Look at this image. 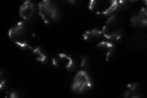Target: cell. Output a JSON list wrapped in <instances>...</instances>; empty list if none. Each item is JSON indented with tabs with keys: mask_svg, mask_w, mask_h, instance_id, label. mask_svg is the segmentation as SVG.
<instances>
[{
	"mask_svg": "<svg viewBox=\"0 0 147 98\" xmlns=\"http://www.w3.org/2000/svg\"><path fill=\"white\" fill-rule=\"evenodd\" d=\"M8 36L11 41L21 49H31L30 32L24 22H18L11 28L8 32Z\"/></svg>",
	"mask_w": 147,
	"mask_h": 98,
	"instance_id": "obj_1",
	"label": "cell"
},
{
	"mask_svg": "<svg viewBox=\"0 0 147 98\" xmlns=\"http://www.w3.org/2000/svg\"><path fill=\"white\" fill-rule=\"evenodd\" d=\"M102 34L109 41H119L123 37V23L117 16H112L102 28Z\"/></svg>",
	"mask_w": 147,
	"mask_h": 98,
	"instance_id": "obj_2",
	"label": "cell"
},
{
	"mask_svg": "<svg viewBox=\"0 0 147 98\" xmlns=\"http://www.w3.org/2000/svg\"><path fill=\"white\" fill-rule=\"evenodd\" d=\"M39 12L46 24L55 22L61 17L60 11L57 4L50 0H44L39 3Z\"/></svg>",
	"mask_w": 147,
	"mask_h": 98,
	"instance_id": "obj_3",
	"label": "cell"
},
{
	"mask_svg": "<svg viewBox=\"0 0 147 98\" xmlns=\"http://www.w3.org/2000/svg\"><path fill=\"white\" fill-rule=\"evenodd\" d=\"M123 3L124 1H117L115 0H93L89 3V9L96 14L108 15L115 11Z\"/></svg>",
	"mask_w": 147,
	"mask_h": 98,
	"instance_id": "obj_4",
	"label": "cell"
},
{
	"mask_svg": "<svg viewBox=\"0 0 147 98\" xmlns=\"http://www.w3.org/2000/svg\"><path fill=\"white\" fill-rule=\"evenodd\" d=\"M93 86L88 74L85 71H80L75 76L72 84V90L77 93H82L90 90Z\"/></svg>",
	"mask_w": 147,
	"mask_h": 98,
	"instance_id": "obj_5",
	"label": "cell"
},
{
	"mask_svg": "<svg viewBox=\"0 0 147 98\" xmlns=\"http://www.w3.org/2000/svg\"><path fill=\"white\" fill-rule=\"evenodd\" d=\"M54 66L66 71H72L75 68V62L70 56L66 53H58L52 59Z\"/></svg>",
	"mask_w": 147,
	"mask_h": 98,
	"instance_id": "obj_6",
	"label": "cell"
},
{
	"mask_svg": "<svg viewBox=\"0 0 147 98\" xmlns=\"http://www.w3.org/2000/svg\"><path fill=\"white\" fill-rule=\"evenodd\" d=\"M147 43V37L145 34H138L132 36L127 42V46L132 50L139 51L145 49Z\"/></svg>",
	"mask_w": 147,
	"mask_h": 98,
	"instance_id": "obj_7",
	"label": "cell"
},
{
	"mask_svg": "<svg viewBox=\"0 0 147 98\" xmlns=\"http://www.w3.org/2000/svg\"><path fill=\"white\" fill-rule=\"evenodd\" d=\"M96 50L100 58L109 61L114 50V45L107 41H101L96 47Z\"/></svg>",
	"mask_w": 147,
	"mask_h": 98,
	"instance_id": "obj_8",
	"label": "cell"
},
{
	"mask_svg": "<svg viewBox=\"0 0 147 98\" xmlns=\"http://www.w3.org/2000/svg\"><path fill=\"white\" fill-rule=\"evenodd\" d=\"M147 11L146 7H142L136 14L131 18L133 26L137 28H145L147 26Z\"/></svg>",
	"mask_w": 147,
	"mask_h": 98,
	"instance_id": "obj_9",
	"label": "cell"
},
{
	"mask_svg": "<svg viewBox=\"0 0 147 98\" xmlns=\"http://www.w3.org/2000/svg\"><path fill=\"white\" fill-rule=\"evenodd\" d=\"M124 97L131 98H141L143 97V93L139 83H130L127 85L126 88L124 93Z\"/></svg>",
	"mask_w": 147,
	"mask_h": 98,
	"instance_id": "obj_10",
	"label": "cell"
},
{
	"mask_svg": "<svg viewBox=\"0 0 147 98\" xmlns=\"http://www.w3.org/2000/svg\"><path fill=\"white\" fill-rule=\"evenodd\" d=\"M34 13V6L33 3L28 0L25 1L19 8V14L21 18L24 20H28L33 16Z\"/></svg>",
	"mask_w": 147,
	"mask_h": 98,
	"instance_id": "obj_11",
	"label": "cell"
},
{
	"mask_svg": "<svg viewBox=\"0 0 147 98\" xmlns=\"http://www.w3.org/2000/svg\"><path fill=\"white\" fill-rule=\"evenodd\" d=\"M102 32L97 28L86 31L82 35L83 39L88 42H94L99 39L102 36Z\"/></svg>",
	"mask_w": 147,
	"mask_h": 98,
	"instance_id": "obj_12",
	"label": "cell"
},
{
	"mask_svg": "<svg viewBox=\"0 0 147 98\" xmlns=\"http://www.w3.org/2000/svg\"><path fill=\"white\" fill-rule=\"evenodd\" d=\"M32 53L34 56L36 60L40 63H45L47 61V56L39 47L32 50Z\"/></svg>",
	"mask_w": 147,
	"mask_h": 98,
	"instance_id": "obj_13",
	"label": "cell"
},
{
	"mask_svg": "<svg viewBox=\"0 0 147 98\" xmlns=\"http://www.w3.org/2000/svg\"><path fill=\"white\" fill-rule=\"evenodd\" d=\"M7 97H18V96L16 91H7L6 92V95L5 96Z\"/></svg>",
	"mask_w": 147,
	"mask_h": 98,
	"instance_id": "obj_14",
	"label": "cell"
},
{
	"mask_svg": "<svg viewBox=\"0 0 147 98\" xmlns=\"http://www.w3.org/2000/svg\"><path fill=\"white\" fill-rule=\"evenodd\" d=\"M88 64V60L85 57H82V62H81V66L86 67Z\"/></svg>",
	"mask_w": 147,
	"mask_h": 98,
	"instance_id": "obj_15",
	"label": "cell"
},
{
	"mask_svg": "<svg viewBox=\"0 0 147 98\" xmlns=\"http://www.w3.org/2000/svg\"><path fill=\"white\" fill-rule=\"evenodd\" d=\"M6 81L5 80H4V78H3V74H1V85H0V87H1V90L3 89V85H5Z\"/></svg>",
	"mask_w": 147,
	"mask_h": 98,
	"instance_id": "obj_16",
	"label": "cell"
}]
</instances>
